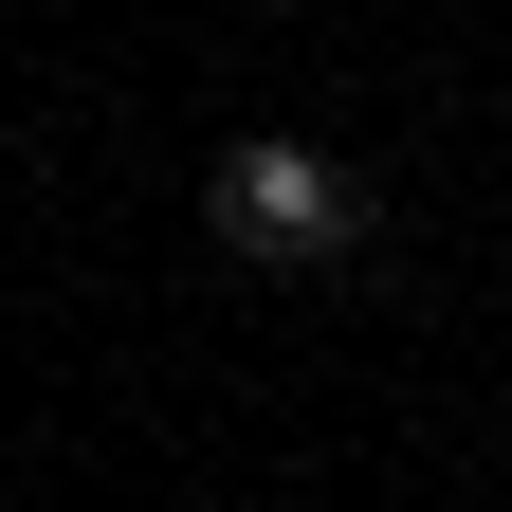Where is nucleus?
<instances>
[{"label":"nucleus","mask_w":512,"mask_h":512,"mask_svg":"<svg viewBox=\"0 0 512 512\" xmlns=\"http://www.w3.org/2000/svg\"><path fill=\"white\" fill-rule=\"evenodd\" d=\"M202 220L238 256H366V165L348 147H293V128H238L202 165Z\"/></svg>","instance_id":"obj_1"}]
</instances>
